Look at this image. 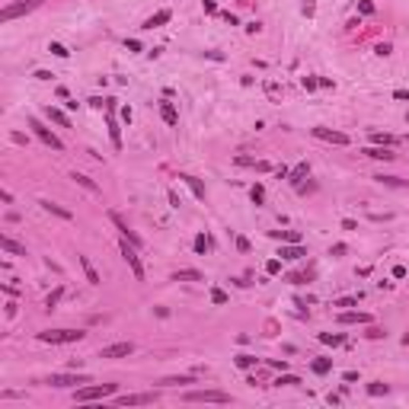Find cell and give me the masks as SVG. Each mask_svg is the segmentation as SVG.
I'll list each match as a JSON object with an SVG mask.
<instances>
[{
	"label": "cell",
	"mask_w": 409,
	"mask_h": 409,
	"mask_svg": "<svg viewBox=\"0 0 409 409\" xmlns=\"http://www.w3.org/2000/svg\"><path fill=\"white\" fill-rule=\"evenodd\" d=\"M365 154L371 157V160H393L390 147H365Z\"/></svg>",
	"instance_id": "d6986e66"
},
{
	"label": "cell",
	"mask_w": 409,
	"mask_h": 409,
	"mask_svg": "<svg viewBox=\"0 0 409 409\" xmlns=\"http://www.w3.org/2000/svg\"><path fill=\"white\" fill-rule=\"evenodd\" d=\"M134 352L131 342H115V345H106V349H99V358H128Z\"/></svg>",
	"instance_id": "9c48e42d"
},
{
	"label": "cell",
	"mask_w": 409,
	"mask_h": 409,
	"mask_svg": "<svg viewBox=\"0 0 409 409\" xmlns=\"http://www.w3.org/2000/svg\"><path fill=\"white\" fill-rule=\"evenodd\" d=\"M90 106H93V109H102V106H106V99H99V96H93V99H90Z\"/></svg>",
	"instance_id": "c3c4849f"
},
{
	"label": "cell",
	"mask_w": 409,
	"mask_h": 409,
	"mask_svg": "<svg viewBox=\"0 0 409 409\" xmlns=\"http://www.w3.org/2000/svg\"><path fill=\"white\" fill-rule=\"evenodd\" d=\"M169 19H173V13L169 10H157L151 19H147L144 23V29H157V26H163V23H169Z\"/></svg>",
	"instance_id": "5bb4252c"
},
{
	"label": "cell",
	"mask_w": 409,
	"mask_h": 409,
	"mask_svg": "<svg viewBox=\"0 0 409 409\" xmlns=\"http://www.w3.org/2000/svg\"><path fill=\"white\" fill-rule=\"evenodd\" d=\"M80 339H83L80 329H45V332H39V342H45V345H67V342H80Z\"/></svg>",
	"instance_id": "7a4b0ae2"
},
{
	"label": "cell",
	"mask_w": 409,
	"mask_h": 409,
	"mask_svg": "<svg viewBox=\"0 0 409 409\" xmlns=\"http://www.w3.org/2000/svg\"><path fill=\"white\" fill-rule=\"evenodd\" d=\"M368 393H371V397H387L390 387H387V384H368Z\"/></svg>",
	"instance_id": "1f68e13d"
},
{
	"label": "cell",
	"mask_w": 409,
	"mask_h": 409,
	"mask_svg": "<svg viewBox=\"0 0 409 409\" xmlns=\"http://www.w3.org/2000/svg\"><path fill=\"white\" fill-rule=\"evenodd\" d=\"M403 345H409V332H406V336H403Z\"/></svg>",
	"instance_id": "f907efd6"
},
{
	"label": "cell",
	"mask_w": 409,
	"mask_h": 409,
	"mask_svg": "<svg viewBox=\"0 0 409 409\" xmlns=\"http://www.w3.org/2000/svg\"><path fill=\"white\" fill-rule=\"evenodd\" d=\"M39 204H42V208L45 211H51V214H58V217H64V221H71V211H67V208H61V204H54V202H39Z\"/></svg>",
	"instance_id": "603a6c76"
},
{
	"label": "cell",
	"mask_w": 409,
	"mask_h": 409,
	"mask_svg": "<svg viewBox=\"0 0 409 409\" xmlns=\"http://www.w3.org/2000/svg\"><path fill=\"white\" fill-rule=\"evenodd\" d=\"M179 384H195V377H166L163 387H179Z\"/></svg>",
	"instance_id": "836d02e7"
},
{
	"label": "cell",
	"mask_w": 409,
	"mask_h": 409,
	"mask_svg": "<svg viewBox=\"0 0 409 409\" xmlns=\"http://www.w3.org/2000/svg\"><path fill=\"white\" fill-rule=\"evenodd\" d=\"M265 272H269V275H278V272H282V259H269V262H265Z\"/></svg>",
	"instance_id": "74e56055"
},
{
	"label": "cell",
	"mask_w": 409,
	"mask_h": 409,
	"mask_svg": "<svg viewBox=\"0 0 409 409\" xmlns=\"http://www.w3.org/2000/svg\"><path fill=\"white\" fill-rule=\"evenodd\" d=\"M29 128H32V131H36V138L42 141V144H48V147H51V151H64V144H61V138H54V134H51V131H48V128H45V125H42V122H39V119H29Z\"/></svg>",
	"instance_id": "8992f818"
},
{
	"label": "cell",
	"mask_w": 409,
	"mask_h": 409,
	"mask_svg": "<svg viewBox=\"0 0 409 409\" xmlns=\"http://www.w3.org/2000/svg\"><path fill=\"white\" fill-rule=\"evenodd\" d=\"M339 323L349 326V323H371V313H361V310H345L339 313Z\"/></svg>",
	"instance_id": "7c38bea8"
},
{
	"label": "cell",
	"mask_w": 409,
	"mask_h": 409,
	"mask_svg": "<svg viewBox=\"0 0 409 409\" xmlns=\"http://www.w3.org/2000/svg\"><path fill=\"white\" fill-rule=\"evenodd\" d=\"M48 51L54 54V58H71V51H67L61 42H51V45H48Z\"/></svg>",
	"instance_id": "d6a6232c"
},
{
	"label": "cell",
	"mask_w": 409,
	"mask_h": 409,
	"mask_svg": "<svg viewBox=\"0 0 409 409\" xmlns=\"http://www.w3.org/2000/svg\"><path fill=\"white\" fill-rule=\"evenodd\" d=\"M125 48H128V51H141V42H138V39H128Z\"/></svg>",
	"instance_id": "f6af8a7d"
},
{
	"label": "cell",
	"mask_w": 409,
	"mask_h": 409,
	"mask_svg": "<svg viewBox=\"0 0 409 409\" xmlns=\"http://www.w3.org/2000/svg\"><path fill=\"white\" fill-rule=\"evenodd\" d=\"M358 10H361V16H371V13H374V3H371V0H361Z\"/></svg>",
	"instance_id": "60d3db41"
},
{
	"label": "cell",
	"mask_w": 409,
	"mask_h": 409,
	"mask_svg": "<svg viewBox=\"0 0 409 409\" xmlns=\"http://www.w3.org/2000/svg\"><path fill=\"white\" fill-rule=\"evenodd\" d=\"M256 365V358L253 355H237V368H243V371H249V368Z\"/></svg>",
	"instance_id": "e575fe53"
},
{
	"label": "cell",
	"mask_w": 409,
	"mask_h": 409,
	"mask_svg": "<svg viewBox=\"0 0 409 409\" xmlns=\"http://www.w3.org/2000/svg\"><path fill=\"white\" fill-rule=\"evenodd\" d=\"M109 217H112V224H115V227H119V230H122V237H125V240H128V243H134V246H141V237H138V234H134V230H131V227H128V224H125V221H122V214H115V211H109Z\"/></svg>",
	"instance_id": "8fae6325"
},
{
	"label": "cell",
	"mask_w": 409,
	"mask_h": 409,
	"mask_svg": "<svg viewBox=\"0 0 409 409\" xmlns=\"http://www.w3.org/2000/svg\"><path fill=\"white\" fill-rule=\"evenodd\" d=\"M74 384H90L86 374H51L48 387H74Z\"/></svg>",
	"instance_id": "52a82bcc"
},
{
	"label": "cell",
	"mask_w": 409,
	"mask_h": 409,
	"mask_svg": "<svg viewBox=\"0 0 409 409\" xmlns=\"http://www.w3.org/2000/svg\"><path fill=\"white\" fill-rule=\"evenodd\" d=\"M61 294H64V288H54V291H51V294H48V297H45V307H48V310H51V307H54V304H58V301H61Z\"/></svg>",
	"instance_id": "d590c367"
},
{
	"label": "cell",
	"mask_w": 409,
	"mask_h": 409,
	"mask_svg": "<svg viewBox=\"0 0 409 409\" xmlns=\"http://www.w3.org/2000/svg\"><path fill=\"white\" fill-rule=\"evenodd\" d=\"M278 256H282V259H301V256H307V253L294 243V246H282V249H278Z\"/></svg>",
	"instance_id": "d4e9b609"
},
{
	"label": "cell",
	"mask_w": 409,
	"mask_h": 409,
	"mask_svg": "<svg viewBox=\"0 0 409 409\" xmlns=\"http://www.w3.org/2000/svg\"><path fill=\"white\" fill-rule=\"evenodd\" d=\"M204 13H208V16H211V13H217V3H214V0H204Z\"/></svg>",
	"instance_id": "bcb514c9"
},
{
	"label": "cell",
	"mask_w": 409,
	"mask_h": 409,
	"mask_svg": "<svg viewBox=\"0 0 409 409\" xmlns=\"http://www.w3.org/2000/svg\"><path fill=\"white\" fill-rule=\"evenodd\" d=\"M275 240H288V243H301V234L297 230H272Z\"/></svg>",
	"instance_id": "cb8c5ba5"
},
{
	"label": "cell",
	"mask_w": 409,
	"mask_h": 409,
	"mask_svg": "<svg viewBox=\"0 0 409 409\" xmlns=\"http://www.w3.org/2000/svg\"><path fill=\"white\" fill-rule=\"evenodd\" d=\"M160 115H163V122H166V125H179V112H176L173 102L163 99V102H160Z\"/></svg>",
	"instance_id": "4fadbf2b"
},
{
	"label": "cell",
	"mask_w": 409,
	"mask_h": 409,
	"mask_svg": "<svg viewBox=\"0 0 409 409\" xmlns=\"http://www.w3.org/2000/svg\"><path fill=\"white\" fill-rule=\"evenodd\" d=\"M310 368H313V374H329L332 371V358H313Z\"/></svg>",
	"instance_id": "7402d4cb"
},
{
	"label": "cell",
	"mask_w": 409,
	"mask_h": 409,
	"mask_svg": "<svg viewBox=\"0 0 409 409\" xmlns=\"http://www.w3.org/2000/svg\"><path fill=\"white\" fill-rule=\"evenodd\" d=\"M358 304V297H339L336 301V307H355Z\"/></svg>",
	"instance_id": "b9f144b4"
},
{
	"label": "cell",
	"mask_w": 409,
	"mask_h": 409,
	"mask_svg": "<svg viewBox=\"0 0 409 409\" xmlns=\"http://www.w3.org/2000/svg\"><path fill=\"white\" fill-rule=\"evenodd\" d=\"M237 249H240V253H249V240L246 237H237Z\"/></svg>",
	"instance_id": "7bdbcfd3"
},
{
	"label": "cell",
	"mask_w": 409,
	"mask_h": 409,
	"mask_svg": "<svg viewBox=\"0 0 409 409\" xmlns=\"http://www.w3.org/2000/svg\"><path fill=\"white\" fill-rule=\"evenodd\" d=\"M211 304H227V291H221V288H211Z\"/></svg>",
	"instance_id": "8d00e7d4"
},
{
	"label": "cell",
	"mask_w": 409,
	"mask_h": 409,
	"mask_svg": "<svg viewBox=\"0 0 409 409\" xmlns=\"http://www.w3.org/2000/svg\"><path fill=\"white\" fill-rule=\"evenodd\" d=\"M119 387L115 384H90V387H77L74 390V403H90V400H106V397H115Z\"/></svg>",
	"instance_id": "6da1fadb"
},
{
	"label": "cell",
	"mask_w": 409,
	"mask_h": 409,
	"mask_svg": "<svg viewBox=\"0 0 409 409\" xmlns=\"http://www.w3.org/2000/svg\"><path fill=\"white\" fill-rule=\"evenodd\" d=\"M119 249H122V256H125V262H128V269H131V275L138 278V282H144V265H141L138 253H134V243L128 246V240H122V243H119Z\"/></svg>",
	"instance_id": "5b68a950"
},
{
	"label": "cell",
	"mask_w": 409,
	"mask_h": 409,
	"mask_svg": "<svg viewBox=\"0 0 409 409\" xmlns=\"http://www.w3.org/2000/svg\"><path fill=\"white\" fill-rule=\"evenodd\" d=\"M313 138H320V141H329V144H339V147H345V144H349V134H342V131H332V128H313Z\"/></svg>",
	"instance_id": "ba28073f"
},
{
	"label": "cell",
	"mask_w": 409,
	"mask_h": 409,
	"mask_svg": "<svg viewBox=\"0 0 409 409\" xmlns=\"http://www.w3.org/2000/svg\"><path fill=\"white\" fill-rule=\"evenodd\" d=\"M71 179H74V182H80V186H83V189H90V192H99V186H96V182L90 179V176H83V173H74Z\"/></svg>",
	"instance_id": "4316f807"
},
{
	"label": "cell",
	"mask_w": 409,
	"mask_h": 409,
	"mask_svg": "<svg viewBox=\"0 0 409 409\" xmlns=\"http://www.w3.org/2000/svg\"><path fill=\"white\" fill-rule=\"evenodd\" d=\"M291 182H294V186H301V182H304V176H310V166H307V163H297V166L294 169H291Z\"/></svg>",
	"instance_id": "ffe728a7"
},
{
	"label": "cell",
	"mask_w": 409,
	"mask_h": 409,
	"mask_svg": "<svg viewBox=\"0 0 409 409\" xmlns=\"http://www.w3.org/2000/svg\"><path fill=\"white\" fill-rule=\"evenodd\" d=\"M371 141H374V144H380V147H393V144H397V138H393V134H380V131H374Z\"/></svg>",
	"instance_id": "484cf974"
},
{
	"label": "cell",
	"mask_w": 409,
	"mask_h": 409,
	"mask_svg": "<svg viewBox=\"0 0 409 409\" xmlns=\"http://www.w3.org/2000/svg\"><path fill=\"white\" fill-rule=\"evenodd\" d=\"M45 115H48V119L54 122V125H61V128H71V119H67V115L61 112V109H51V106H48V109H45Z\"/></svg>",
	"instance_id": "2e32d148"
},
{
	"label": "cell",
	"mask_w": 409,
	"mask_h": 409,
	"mask_svg": "<svg viewBox=\"0 0 409 409\" xmlns=\"http://www.w3.org/2000/svg\"><path fill=\"white\" fill-rule=\"evenodd\" d=\"M320 342H326V345H342L345 336H339V332H320Z\"/></svg>",
	"instance_id": "83f0119b"
},
{
	"label": "cell",
	"mask_w": 409,
	"mask_h": 409,
	"mask_svg": "<svg viewBox=\"0 0 409 409\" xmlns=\"http://www.w3.org/2000/svg\"><path fill=\"white\" fill-rule=\"evenodd\" d=\"M42 6V0H16V3H6L3 10H0V23H10V19L23 16V13H32Z\"/></svg>",
	"instance_id": "3957f363"
},
{
	"label": "cell",
	"mask_w": 409,
	"mask_h": 409,
	"mask_svg": "<svg viewBox=\"0 0 409 409\" xmlns=\"http://www.w3.org/2000/svg\"><path fill=\"white\" fill-rule=\"evenodd\" d=\"M80 265H83V272H86V282H90V285H99V282H102V278H99V272L93 269V262H90L86 256H80Z\"/></svg>",
	"instance_id": "e0dca14e"
},
{
	"label": "cell",
	"mask_w": 409,
	"mask_h": 409,
	"mask_svg": "<svg viewBox=\"0 0 409 409\" xmlns=\"http://www.w3.org/2000/svg\"><path fill=\"white\" fill-rule=\"evenodd\" d=\"M249 199H253V204H262V202H265V189H262V182H256V186L249 189Z\"/></svg>",
	"instance_id": "f546056e"
},
{
	"label": "cell",
	"mask_w": 409,
	"mask_h": 409,
	"mask_svg": "<svg viewBox=\"0 0 409 409\" xmlns=\"http://www.w3.org/2000/svg\"><path fill=\"white\" fill-rule=\"evenodd\" d=\"M374 179L384 182V186H400V189H406V186H409L406 179H397V176H374Z\"/></svg>",
	"instance_id": "4dcf8cb0"
},
{
	"label": "cell",
	"mask_w": 409,
	"mask_h": 409,
	"mask_svg": "<svg viewBox=\"0 0 409 409\" xmlns=\"http://www.w3.org/2000/svg\"><path fill=\"white\" fill-rule=\"evenodd\" d=\"M301 83H304V90H307V93H313V90L320 86V80H317V77H304Z\"/></svg>",
	"instance_id": "ab89813d"
},
{
	"label": "cell",
	"mask_w": 409,
	"mask_h": 409,
	"mask_svg": "<svg viewBox=\"0 0 409 409\" xmlns=\"http://www.w3.org/2000/svg\"><path fill=\"white\" fill-rule=\"evenodd\" d=\"M374 51H377V54H380V58H387V54H390L393 48H390V45H387V42H380V45H377V48H374Z\"/></svg>",
	"instance_id": "ee69618b"
},
{
	"label": "cell",
	"mask_w": 409,
	"mask_h": 409,
	"mask_svg": "<svg viewBox=\"0 0 409 409\" xmlns=\"http://www.w3.org/2000/svg\"><path fill=\"white\" fill-rule=\"evenodd\" d=\"M182 400L186 403H230V393H224V390H189Z\"/></svg>",
	"instance_id": "277c9868"
},
{
	"label": "cell",
	"mask_w": 409,
	"mask_h": 409,
	"mask_svg": "<svg viewBox=\"0 0 409 409\" xmlns=\"http://www.w3.org/2000/svg\"><path fill=\"white\" fill-rule=\"evenodd\" d=\"M179 179L195 192V199H204V186H202V179H195V176H179Z\"/></svg>",
	"instance_id": "44dd1931"
},
{
	"label": "cell",
	"mask_w": 409,
	"mask_h": 409,
	"mask_svg": "<svg viewBox=\"0 0 409 409\" xmlns=\"http://www.w3.org/2000/svg\"><path fill=\"white\" fill-rule=\"evenodd\" d=\"M115 403L119 406H144V403H157V393H125Z\"/></svg>",
	"instance_id": "30bf717a"
},
{
	"label": "cell",
	"mask_w": 409,
	"mask_h": 409,
	"mask_svg": "<svg viewBox=\"0 0 409 409\" xmlns=\"http://www.w3.org/2000/svg\"><path fill=\"white\" fill-rule=\"evenodd\" d=\"M275 384H278V387H291V384H301V380H297L294 374H285V377H278Z\"/></svg>",
	"instance_id": "f35d334b"
},
{
	"label": "cell",
	"mask_w": 409,
	"mask_h": 409,
	"mask_svg": "<svg viewBox=\"0 0 409 409\" xmlns=\"http://www.w3.org/2000/svg\"><path fill=\"white\" fill-rule=\"evenodd\" d=\"M169 204H173V208H179V204H182V199H179L176 192H169Z\"/></svg>",
	"instance_id": "7dc6e473"
},
{
	"label": "cell",
	"mask_w": 409,
	"mask_h": 409,
	"mask_svg": "<svg viewBox=\"0 0 409 409\" xmlns=\"http://www.w3.org/2000/svg\"><path fill=\"white\" fill-rule=\"evenodd\" d=\"M173 282H204V275H202V272H195V269H179L173 275Z\"/></svg>",
	"instance_id": "9a60e30c"
},
{
	"label": "cell",
	"mask_w": 409,
	"mask_h": 409,
	"mask_svg": "<svg viewBox=\"0 0 409 409\" xmlns=\"http://www.w3.org/2000/svg\"><path fill=\"white\" fill-rule=\"evenodd\" d=\"M208 249H211V240H208L204 234H199V237H195V253H199V256H204Z\"/></svg>",
	"instance_id": "f1b7e54d"
},
{
	"label": "cell",
	"mask_w": 409,
	"mask_h": 409,
	"mask_svg": "<svg viewBox=\"0 0 409 409\" xmlns=\"http://www.w3.org/2000/svg\"><path fill=\"white\" fill-rule=\"evenodd\" d=\"M393 96H397V99H409V90H397Z\"/></svg>",
	"instance_id": "681fc988"
},
{
	"label": "cell",
	"mask_w": 409,
	"mask_h": 409,
	"mask_svg": "<svg viewBox=\"0 0 409 409\" xmlns=\"http://www.w3.org/2000/svg\"><path fill=\"white\" fill-rule=\"evenodd\" d=\"M0 246H3L6 253H13V256H26V246H19V243L10 240V237H0Z\"/></svg>",
	"instance_id": "ac0fdd59"
}]
</instances>
